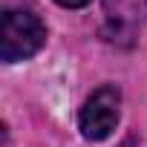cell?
Wrapping results in <instances>:
<instances>
[{"mask_svg": "<svg viewBox=\"0 0 147 147\" xmlns=\"http://www.w3.org/2000/svg\"><path fill=\"white\" fill-rule=\"evenodd\" d=\"M104 12L118 26H133L138 20H147V0H101Z\"/></svg>", "mask_w": 147, "mask_h": 147, "instance_id": "3", "label": "cell"}, {"mask_svg": "<svg viewBox=\"0 0 147 147\" xmlns=\"http://www.w3.org/2000/svg\"><path fill=\"white\" fill-rule=\"evenodd\" d=\"M118 115H121V92H118V87H113V84L98 87V90L87 98V104L81 107L78 124H81L84 138H90V141H104V138L115 130Z\"/></svg>", "mask_w": 147, "mask_h": 147, "instance_id": "2", "label": "cell"}, {"mask_svg": "<svg viewBox=\"0 0 147 147\" xmlns=\"http://www.w3.org/2000/svg\"><path fill=\"white\" fill-rule=\"evenodd\" d=\"M58 6H63V9H81V6H87L90 0H55Z\"/></svg>", "mask_w": 147, "mask_h": 147, "instance_id": "4", "label": "cell"}, {"mask_svg": "<svg viewBox=\"0 0 147 147\" xmlns=\"http://www.w3.org/2000/svg\"><path fill=\"white\" fill-rule=\"evenodd\" d=\"M46 43V23L32 9H6L0 20V58L6 63L26 61Z\"/></svg>", "mask_w": 147, "mask_h": 147, "instance_id": "1", "label": "cell"}]
</instances>
